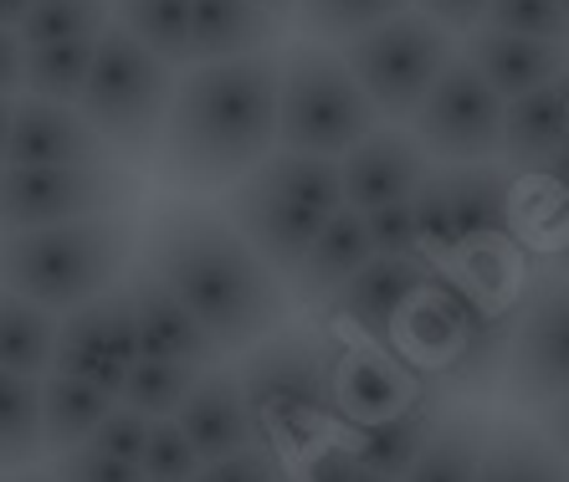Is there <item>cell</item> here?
Segmentation results:
<instances>
[{
	"mask_svg": "<svg viewBox=\"0 0 569 482\" xmlns=\"http://www.w3.org/2000/svg\"><path fill=\"white\" fill-rule=\"evenodd\" d=\"M482 27L533 37V41H569V21L559 11V0H492Z\"/></svg>",
	"mask_w": 569,
	"mask_h": 482,
	"instance_id": "d590c367",
	"label": "cell"
},
{
	"mask_svg": "<svg viewBox=\"0 0 569 482\" xmlns=\"http://www.w3.org/2000/svg\"><path fill=\"white\" fill-rule=\"evenodd\" d=\"M57 482H144V472H139V462H123V456H108L98 452L93 442L72 446V452H62L52 462Z\"/></svg>",
	"mask_w": 569,
	"mask_h": 482,
	"instance_id": "8d00e7d4",
	"label": "cell"
},
{
	"mask_svg": "<svg viewBox=\"0 0 569 482\" xmlns=\"http://www.w3.org/2000/svg\"><path fill=\"white\" fill-rule=\"evenodd\" d=\"M426 385H416L406 375V364L396 354H385L380 344H349L333 349L329 360V415L345 426L365 431L375 421H390L396 411L421 395Z\"/></svg>",
	"mask_w": 569,
	"mask_h": 482,
	"instance_id": "9a60e30c",
	"label": "cell"
},
{
	"mask_svg": "<svg viewBox=\"0 0 569 482\" xmlns=\"http://www.w3.org/2000/svg\"><path fill=\"white\" fill-rule=\"evenodd\" d=\"M559 268H565V278H569V241L559 247Z\"/></svg>",
	"mask_w": 569,
	"mask_h": 482,
	"instance_id": "f907efd6",
	"label": "cell"
},
{
	"mask_svg": "<svg viewBox=\"0 0 569 482\" xmlns=\"http://www.w3.org/2000/svg\"><path fill=\"white\" fill-rule=\"evenodd\" d=\"M559 11H565V21H569V0H559Z\"/></svg>",
	"mask_w": 569,
	"mask_h": 482,
	"instance_id": "f5cc1de1",
	"label": "cell"
},
{
	"mask_svg": "<svg viewBox=\"0 0 569 482\" xmlns=\"http://www.w3.org/2000/svg\"><path fill=\"white\" fill-rule=\"evenodd\" d=\"M98 57V37L88 41H57V47H27V93L52 98V103H78L88 88Z\"/></svg>",
	"mask_w": 569,
	"mask_h": 482,
	"instance_id": "1f68e13d",
	"label": "cell"
},
{
	"mask_svg": "<svg viewBox=\"0 0 569 482\" xmlns=\"http://www.w3.org/2000/svg\"><path fill=\"white\" fill-rule=\"evenodd\" d=\"M174 426L190 436L200 462H221V456H237L247 446H257L252 411L241 401V380H237V370H221V364L200 375V385L190 390V401L174 411Z\"/></svg>",
	"mask_w": 569,
	"mask_h": 482,
	"instance_id": "ffe728a7",
	"label": "cell"
},
{
	"mask_svg": "<svg viewBox=\"0 0 569 482\" xmlns=\"http://www.w3.org/2000/svg\"><path fill=\"white\" fill-rule=\"evenodd\" d=\"M503 119L508 103L457 52V62L441 72L426 103L416 108L411 134L437 164H488L503 154Z\"/></svg>",
	"mask_w": 569,
	"mask_h": 482,
	"instance_id": "7c38bea8",
	"label": "cell"
},
{
	"mask_svg": "<svg viewBox=\"0 0 569 482\" xmlns=\"http://www.w3.org/2000/svg\"><path fill=\"white\" fill-rule=\"evenodd\" d=\"M200 375L206 370H196V364H180V360H139L129 370V380H123L119 390V405H129V411H144L149 421H164V415H174L180 405L190 401V390L200 385Z\"/></svg>",
	"mask_w": 569,
	"mask_h": 482,
	"instance_id": "d6a6232c",
	"label": "cell"
},
{
	"mask_svg": "<svg viewBox=\"0 0 569 482\" xmlns=\"http://www.w3.org/2000/svg\"><path fill=\"white\" fill-rule=\"evenodd\" d=\"M144 268L196 313L221 354H247L288 319L282 278L211 205H159L144 231Z\"/></svg>",
	"mask_w": 569,
	"mask_h": 482,
	"instance_id": "7a4b0ae2",
	"label": "cell"
},
{
	"mask_svg": "<svg viewBox=\"0 0 569 482\" xmlns=\"http://www.w3.org/2000/svg\"><path fill=\"white\" fill-rule=\"evenodd\" d=\"M113 405H119V395L52 370V375L41 380V442H47V452L62 456L72 446L93 442V431L108 421Z\"/></svg>",
	"mask_w": 569,
	"mask_h": 482,
	"instance_id": "d4e9b609",
	"label": "cell"
},
{
	"mask_svg": "<svg viewBox=\"0 0 569 482\" xmlns=\"http://www.w3.org/2000/svg\"><path fill=\"white\" fill-rule=\"evenodd\" d=\"M6 482H57V472H37V468H21V472H11Z\"/></svg>",
	"mask_w": 569,
	"mask_h": 482,
	"instance_id": "681fc988",
	"label": "cell"
},
{
	"mask_svg": "<svg viewBox=\"0 0 569 482\" xmlns=\"http://www.w3.org/2000/svg\"><path fill=\"white\" fill-rule=\"evenodd\" d=\"M57 323H62V313H47L37 303H27V298L0 288V370L31 375V380L52 375Z\"/></svg>",
	"mask_w": 569,
	"mask_h": 482,
	"instance_id": "83f0119b",
	"label": "cell"
},
{
	"mask_svg": "<svg viewBox=\"0 0 569 482\" xmlns=\"http://www.w3.org/2000/svg\"><path fill=\"white\" fill-rule=\"evenodd\" d=\"M139 360H144V344H139V319H133V303L123 288L62 313V323H57V375L88 380V385L119 395Z\"/></svg>",
	"mask_w": 569,
	"mask_h": 482,
	"instance_id": "4fadbf2b",
	"label": "cell"
},
{
	"mask_svg": "<svg viewBox=\"0 0 569 482\" xmlns=\"http://www.w3.org/2000/svg\"><path fill=\"white\" fill-rule=\"evenodd\" d=\"M359 482H390V478H375V472H359Z\"/></svg>",
	"mask_w": 569,
	"mask_h": 482,
	"instance_id": "816d5d0a",
	"label": "cell"
},
{
	"mask_svg": "<svg viewBox=\"0 0 569 482\" xmlns=\"http://www.w3.org/2000/svg\"><path fill=\"white\" fill-rule=\"evenodd\" d=\"M370 262H375V247H370V231H365V215L345 205V211L323 227V237L313 241L308 262L298 268L292 298L308 303V309H329L333 298L349 288V278H359Z\"/></svg>",
	"mask_w": 569,
	"mask_h": 482,
	"instance_id": "7402d4cb",
	"label": "cell"
},
{
	"mask_svg": "<svg viewBox=\"0 0 569 482\" xmlns=\"http://www.w3.org/2000/svg\"><path fill=\"white\" fill-rule=\"evenodd\" d=\"M477 482H569V456L529 421H492Z\"/></svg>",
	"mask_w": 569,
	"mask_h": 482,
	"instance_id": "4316f807",
	"label": "cell"
},
{
	"mask_svg": "<svg viewBox=\"0 0 569 482\" xmlns=\"http://www.w3.org/2000/svg\"><path fill=\"white\" fill-rule=\"evenodd\" d=\"M113 27V0H37L21 21L27 47H57V41H88Z\"/></svg>",
	"mask_w": 569,
	"mask_h": 482,
	"instance_id": "836d02e7",
	"label": "cell"
},
{
	"mask_svg": "<svg viewBox=\"0 0 569 482\" xmlns=\"http://www.w3.org/2000/svg\"><path fill=\"white\" fill-rule=\"evenodd\" d=\"M365 231H370L375 257H421V231H416V205H380V211L365 215Z\"/></svg>",
	"mask_w": 569,
	"mask_h": 482,
	"instance_id": "74e56055",
	"label": "cell"
},
{
	"mask_svg": "<svg viewBox=\"0 0 569 482\" xmlns=\"http://www.w3.org/2000/svg\"><path fill=\"white\" fill-rule=\"evenodd\" d=\"M539 431L569 456V395H565V401H555L549 411H539Z\"/></svg>",
	"mask_w": 569,
	"mask_h": 482,
	"instance_id": "ee69618b",
	"label": "cell"
},
{
	"mask_svg": "<svg viewBox=\"0 0 569 482\" xmlns=\"http://www.w3.org/2000/svg\"><path fill=\"white\" fill-rule=\"evenodd\" d=\"M462 57L482 72V82L503 103L533 93V88H549V82H559L569 72V41H533V37H513V31H492V27L467 31Z\"/></svg>",
	"mask_w": 569,
	"mask_h": 482,
	"instance_id": "d6986e66",
	"label": "cell"
},
{
	"mask_svg": "<svg viewBox=\"0 0 569 482\" xmlns=\"http://www.w3.org/2000/svg\"><path fill=\"white\" fill-rule=\"evenodd\" d=\"M11 113L16 98H0V170H6V154H11Z\"/></svg>",
	"mask_w": 569,
	"mask_h": 482,
	"instance_id": "bcb514c9",
	"label": "cell"
},
{
	"mask_svg": "<svg viewBox=\"0 0 569 482\" xmlns=\"http://www.w3.org/2000/svg\"><path fill=\"white\" fill-rule=\"evenodd\" d=\"M139 201V174L129 164H82V170H0V237L11 231L67 227L93 215H123Z\"/></svg>",
	"mask_w": 569,
	"mask_h": 482,
	"instance_id": "30bf717a",
	"label": "cell"
},
{
	"mask_svg": "<svg viewBox=\"0 0 569 482\" xmlns=\"http://www.w3.org/2000/svg\"><path fill=\"white\" fill-rule=\"evenodd\" d=\"M200 468H206V462H200V452L190 446L186 431L174 426V415L154 421V431H149V446H144V456H139V472H144V482H196Z\"/></svg>",
	"mask_w": 569,
	"mask_h": 482,
	"instance_id": "e575fe53",
	"label": "cell"
},
{
	"mask_svg": "<svg viewBox=\"0 0 569 482\" xmlns=\"http://www.w3.org/2000/svg\"><path fill=\"white\" fill-rule=\"evenodd\" d=\"M196 482H288L278 472V456L267 446H247L237 456H221V462H206L196 472Z\"/></svg>",
	"mask_w": 569,
	"mask_h": 482,
	"instance_id": "ab89813d",
	"label": "cell"
},
{
	"mask_svg": "<svg viewBox=\"0 0 569 482\" xmlns=\"http://www.w3.org/2000/svg\"><path fill=\"white\" fill-rule=\"evenodd\" d=\"M345 170V205L359 215L380 211V205H400L416 201V190L426 185V174L437 170L431 154L416 144L411 129H375L365 144H355L339 160Z\"/></svg>",
	"mask_w": 569,
	"mask_h": 482,
	"instance_id": "2e32d148",
	"label": "cell"
},
{
	"mask_svg": "<svg viewBox=\"0 0 569 482\" xmlns=\"http://www.w3.org/2000/svg\"><path fill=\"white\" fill-rule=\"evenodd\" d=\"M503 395L518 411H549L569 395V278L539 272L513 303Z\"/></svg>",
	"mask_w": 569,
	"mask_h": 482,
	"instance_id": "8fae6325",
	"label": "cell"
},
{
	"mask_svg": "<svg viewBox=\"0 0 569 482\" xmlns=\"http://www.w3.org/2000/svg\"><path fill=\"white\" fill-rule=\"evenodd\" d=\"M339 57L349 62L375 113L400 129V123L416 119V108L437 88V78L457 62V47H451V31H441L431 16L406 11L385 27L365 31V37L345 41Z\"/></svg>",
	"mask_w": 569,
	"mask_h": 482,
	"instance_id": "9c48e42d",
	"label": "cell"
},
{
	"mask_svg": "<svg viewBox=\"0 0 569 482\" xmlns=\"http://www.w3.org/2000/svg\"><path fill=\"white\" fill-rule=\"evenodd\" d=\"M37 6V0H0V27L21 31V21H27V11Z\"/></svg>",
	"mask_w": 569,
	"mask_h": 482,
	"instance_id": "f6af8a7d",
	"label": "cell"
},
{
	"mask_svg": "<svg viewBox=\"0 0 569 482\" xmlns=\"http://www.w3.org/2000/svg\"><path fill=\"white\" fill-rule=\"evenodd\" d=\"M488 411L462 405V411H447L441 426L431 431L426 452L416 456V468L406 472V482H477L482 472V456H488Z\"/></svg>",
	"mask_w": 569,
	"mask_h": 482,
	"instance_id": "484cf974",
	"label": "cell"
},
{
	"mask_svg": "<svg viewBox=\"0 0 569 482\" xmlns=\"http://www.w3.org/2000/svg\"><path fill=\"white\" fill-rule=\"evenodd\" d=\"M329 360L333 349L313 329H278L252 344L237 364L241 401L252 411L257 446L308 442L329 415Z\"/></svg>",
	"mask_w": 569,
	"mask_h": 482,
	"instance_id": "52a82bcc",
	"label": "cell"
},
{
	"mask_svg": "<svg viewBox=\"0 0 569 482\" xmlns=\"http://www.w3.org/2000/svg\"><path fill=\"white\" fill-rule=\"evenodd\" d=\"M359 472H365V462L355 456L349 442L318 446V452H308V462H303V482H359Z\"/></svg>",
	"mask_w": 569,
	"mask_h": 482,
	"instance_id": "60d3db41",
	"label": "cell"
},
{
	"mask_svg": "<svg viewBox=\"0 0 569 482\" xmlns=\"http://www.w3.org/2000/svg\"><path fill=\"white\" fill-rule=\"evenodd\" d=\"M543 174H549V180H555V185L569 195V149H565V154H559V160L549 164V170H543Z\"/></svg>",
	"mask_w": 569,
	"mask_h": 482,
	"instance_id": "7dc6e473",
	"label": "cell"
},
{
	"mask_svg": "<svg viewBox=\"0 0 569 482\" xmlns=\"http://www.w3.org/2000/svg\"><path fill=\"white\" fill-rule=\"evenodd\" d=\"M21 93H27V41H21V31L0 27V98Z\"/></svg>",
	"mask_w": 569,
	"mask_h": 482,
	"instance_id": "7bdbcfd3",
	"label": "cell"
},
{
	"mask_svg": "<svg viewBox=\"0 0 569 482\" xmlns=\"http://www.w3.org/2000/svg\"><path fill=\"white\" fill-rule=\"evenodd\" d=\"M339 211H345L339 160L288 154V149H278L272 160H262L241 185H231L221 195V215L282 282L298 278L313 241L323 237V227Z\"/></svg>",
	"mask_w": 569,
	"mask_h": 482,
	"instance_id": "3957f363",
	"label": "cell"
},
{
	"mask_svg": "<svg viewBox=\"0 0 569 482\" xmlns=\"http://www.w3.org/2000/svg\"><path fill=\"white\" fill-rule=\"evenodd\" d=\"M149 431H154V421H149L144 411H129V405H113L108 411V421L93 431V446L108 456H123V462H139L149 446Z\"/></svg>",
	"mask_w": 569,
	"mask_h": 482,
	"instance_id": "f35d334b",
	"label": "cell"
},
{
	"mask_svg": "<svg viewBox=\"0 0 569 482\" xmlns=\"http://www.w3.org/2000/svg\"><path fill=\"white\" fill-rule=\"evenodd\" d=\"M133 211L0 237V288L47 313H72L113 293L133 268Z\"/></svg>",
	"mask_w": 569,
	"mask_h": 482,
	"instance_id": "277c9868",
	"label": "cell"
},
{
	"mask_svg": "<svg viewBox=\"0 0 569 482\" xmlns=\"http://www.w3.org/2000/svg\"><path fill=\"white\" fill-rule=\"evenodd\" d=\"M431 262L426 257H375L370 268L349 278V288L333 298L329 309L355 329L359 339L390 349V334H396L400 313L411 309V298L431 282Z\"/></svg>",
	"mask_w": 569,
	"mask_h": 482,
	"instance_id": "ac0fdd59",
	"label": "cell"
},
{
	"mask_svg": "<svg viewBox=\"0 0 569 482\" xmlns=\"http://www.w3.org/2000/svg\"><path fill=\"white\" fill-rule=\"evenodd\" d=\"M123 293L133 303V319H139V344H144L149 360H180V364H196V370H216L226 360L221 344H216L200 319L180 303V298L144 268V262H133L119 282Z\"/></svg>",
	"mask_w": 569,
	"mask_h": 482,
	"instance_id": "e0dca14e",
	"label": "cell"
},
{
	"mask_svg": "<svg viewBox=\"0 0 569 482\" xmlns=\"http://www.w3.org/2000/svg\"><path fill=\"white\" fill-rule=\"evenodd\" d=\"M174 68H164L144 41H133L123 27H108L98 37V57L88 72V88L78 98V113L93 123L119 164H154L164 119L174 103Z\"/></svg>",
	"mask_w": 569,
	"mask_h": 482,
	"instance_id": "8992f818",
	"label": "cell"
},
{
	"mask_svg": "<svg viewBox=\"0 0 569 482\" xmlns=\"http://www.w3.org/2000/svg\"><path fill=\"white\" fill-rule=\"evenodd\" d=\"M406 11H416L411 0H298V31H303V41L345 47V41L365 37Z\"/></svg>",
	"mask_w": 569,
	"mask_h": 482,
	"instance_id": "4dcf8cb0",
	"label": "cell"
},
{
	"mask_svg": "<svg viewBox=\"0 0 569 482\" xmlns=\"http://www.w3.org/2000/svg\"><path fill=\"white\" fill-rule=\"evenodd\" d=\"M282 21L257 0H190V68L272 52Z\"/></svg>",
	"mask_w": 569,
	"mask_h": 482,
	"instance_id": "44dd1931",
	"label": "cell"
},
{
	"mask_svg": "<svg viewBox=\"0 0 569 482\" xmlns=\"http://www.w3.org/2000/svg\"><path fill=\"white\" fill-rule=\"evenodd\" d=\"M441 395L437 390H421L406 411H396L390 421H375V426L355 431V456L365 462V472L375 478H390V482H406V472L416 468V456L426 452L431 431L441 426Z\"/></svg>",
	"mask_w": 569,
	"mask_h": 482,
	"instance_id": "cb8c5ba5",
	"label": "cell"
},
{
	"mask_svg": "<svg viewBox=\"0 0 569 482\" xmlns=\"http://www.w3.org/2000/svg\"><path fill=\"white\" fill-rule=\"evenodd\" d=\"M6 164L27 170H82V164H119L93 123L78 113V103H52V98H16L11 113V154Z\"/></svg>",
	"mask_w": 569,
	"mask_h": 482,
	"instance_id": "5bb4252c",
	"label": "cell"
},
{
	"mask_svg": "<svg viewBox=\"0 0 569 482\" xmlns=\"http://www.w3.org/2000/svg\"><path fill=\"white\" fill-rule=\"evenodd\" d=\"M113 27L144 41L164 68H190V0H113Z\"/></svg>",
	"mask_w": 569,
	"mask_h": 482,
	"instance_id": "f1b7e54d",
	"label": "cell"
},
{
	"mask_svg": "<svg viewBox=\"0 0 569 482\" xmlns=\"http://www.w3.org/2000/svg\"><path fill=\"white\" fill-rule=\"evenodd\" d=\"M411 205L426 262L467 268L472 257L498 252L513 231V170H503L498 160L437 164Z\"/></svg>",
	"mask_w": 569,
	"mask_h": 482,
	"instance_id": "ba28073f",
	"label": "cell"
},
{
	"mask_svg": "<svg viewBox=\"0 0 569 482\" xmlns=\"http://www.w3.org/2000/svg\"><path fill=\"white\" fill-rule=\"evenodd\" d=\"M41 452V380L0 370V472L31 468Z\"/></svg>",
	"mask_w": 569,
	"mask_h": 482,
	"instance_id": "f546056e",
	"label": "cell"
},
{
	"mask_svg": "<svg viewBox=\"0 0 569 482\" xmlns=\"http://www.w3.org/2000/svg\"><path fill=\"white\" fill-rule=\"evenodd\" d=\"M262 11H272L278 21H288V16H298V0H257Z\"/></svg>",
	"mask_w": 569,
	"mask_h": 482,
	"instance_id": "c3c4849f",
	"label": "cell"
},
{
	"mask_svg": "<svg viewBox=\"0 0 569 482\" xmlns=\"http://www.w3.org/2000/svg\"><path fill=\"white\" fill-rule=\"evenodd\" d=\"M380 129V113L349 62L323 41H288L278 52V149L345 160Z\"/></svg>",
	"mask_w": 569,
	"mask_h": 482,
	"instance_id": "5b68a950",
	"label": "cell"
},
{
	"mask_svg": "<svg viewBox=\"0 0 569 482\" xmlns=\"http://www.w3.org/2000/svg\"><path fill=\"white\" fill-rule=\"evenodd\" d=\"M569 149V72L513 98L503 119V154L513 170H549Z\"/></svg>",
	"mask_w": 569,
	"mask_h": 482,
	"instance_id": "603a6c76",
	"label": "cell"
},
{
	"mask_svg": "<svg viewBox=\"0 0 569 482\" xmlns=\"http://www.w3.org/2000/svg\"><path fill=\"white\" fill-rule=\"evenodd\" d=\"M278 154V52L196 62L174 82L154 170L174 195H216L241 185Z\"/></svg>",
	"mask_w": 569,
	"mask_h": 482,
	"instance_id": "6da1fadb",
	"label": "cell"
},
{
	"mask_svg": "<svg viewBox=\"0 0 569 482\" xmlns=\"http://www.w3.org/2000/svg\"><path fill=\"white\" fill-rule=\"evenodd\" d=\"M421 16H431L441 31H477L488 21L492 0H411Z\"/></svg>",
	"mask_w": 569,
	"mask_h": 482,
	"instance_id": "b9f144b4",
	"label": "cell"
}]
</instances>
